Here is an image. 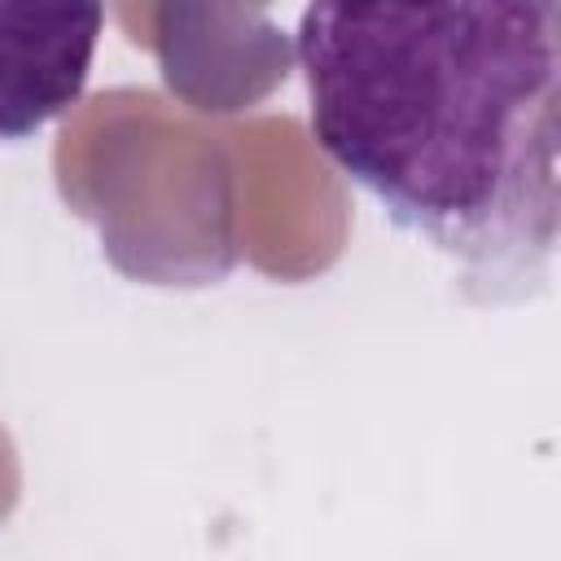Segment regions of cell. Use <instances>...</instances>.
I'll return each instance as SVG.
<instances>
[{"label": "cell", "mask_w": 561, "mask_h": 561, "mask_svg": "<svg viewBox=\"0 0 561 561\" xmlns=\"http://www.w3.org/2000/svg\"><path fill=\"white\" fill-rule=\"evenodd\" d=\"M557 9L311 0L298 22L316 145L473 298H526L557 250Z\"/></svg>", "instance_id": "cell-1"}, {"label": "cell", "mask_w": 561, "mask_h": 561, "mask_svg": "<svg viewBox=\"0 0 561 561\" xmlns=\"http://www.w3.org/2000/svg\"><path fill=\"white\" fill-rule=\"evenodd\" d=\"M105 0H0V140H26L88 83Z\"/></svg>", "instance_id": "cell-2"}]
</instances>
